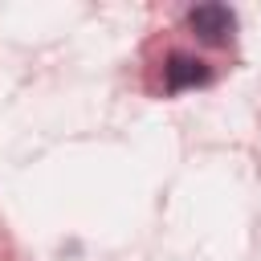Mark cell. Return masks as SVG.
Returning a JSON list of instances; mask_svg holds the SVG:
<instances>
[{
    "instance_id": "cell-1",
    "label": "cell",
    "mask_w": 261,
    "mask_h": 261,
    "mask_svg": "<svg viewBox=\"0 0 261 261\" xmlns=\"http://www.w3.org/2000/svg\"><path fill=\"white\" fill-rule=\"evenodd\" d=\"M188 24L204 45H228L237 33V16L228 4H196L188 12Z\"/></svg>"
},
{
    "instance_id": "cell-2",
    "label": "cell",
    "mask_w": 261,
    "mask_h": 261,
    "mask_svg": "<svg viewBox=\"0 0 261 261\" xmlns=\"http://www.w3.org/2000/svg\"><path fill=\"white\" fill-rule=\"evenodd\" d=\"M200 82H208L204 61L184 57V53H175V57L167 61V90H188V86H200Z\"/></svg>"
}]
</instances>
